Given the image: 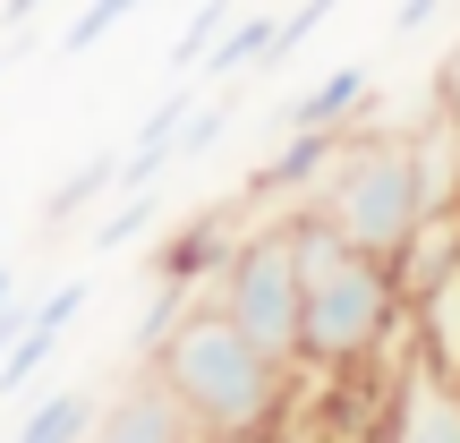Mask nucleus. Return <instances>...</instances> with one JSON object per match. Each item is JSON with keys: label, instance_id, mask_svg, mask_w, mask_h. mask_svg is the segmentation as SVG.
I'll list each match as a JSON object with an SVG mask.
<instances>
[{"label": "nucleus", "instance_id": "obj_4", "mask_svg": "<svg viewBox=\"0 0 460 443\" xmlns=\"http://www.w3.org/2000/svg\"><path fill=\"white\" fill-rule=\"evenodd\" d=\"M205 298H214L264 359L298 367V247H290V214H247L239 247L222 256V273H214Z\"/></svg>", "mask_w": 460, "mask_h": 443}, {"label": "nucleus", "instance_id": "obj_17", "mask_svg": "<svg viewBox=\"0 0 460 443\" xmlns=\"http://www.w3.org/2000/svg\"><path fill=\"white\" fill-rule=\"evenodd\" d=\"M137 9H146V0H85V9L60 26V60H68V51H94L102 34H111V26H128Z\"/></svg>", "mask_w": 460, "mask_h": 443}, {"label": "nucleus", "instance_id": "obj_18", "mask_svg": "<svg viewBox=\"0 0 460 443\" xmlns=\"http://www.w3.org/2000/svg\"><path fill=\"white\" fill-rule=\"evenodd\" d=\"M435 111H444L452 128H460V43H452V60L435 68Z\"/></svg>", "mask_w": 460, "mask_h": 443}, {"label": "nucleus", "instance_id": "obj_22", "mask_svg": "<svg viewBox=\"0 0 460 443\" xmlns=\"http://www.w3.org/2000/svg\"><path fill=\"white\" fill-rule=\"evenodd\" d=\"M0 307H17V264H0Z\"/></svg>", "mask_w": 460, "mask_h": 443}, {"label": "nucleus", "instance_id": "obj_11", "mask_svg": "<svg viewBox=\"0 0 460 443\" xmlns=\"http://www.w3.org/2000/svg\"><path fill=\"white\" fill-rule=\"evenodd\" d=\"M273 26H281V17H264V9L230 17V26H222V43L205 51L197 68H205V77H214V85H239L247 68H273Z\"/></svg>", "mask_w": 460, "mask_h": 443}, {"label": "nucleus", "instance_id": "obj_16", "mask_svg": "<svg viewBox=\"0 0 460 443\" xmlns=\"http://www.w3.org/2000/svg\"><path fill=\"white\" fill-rule=\"evenodd\" d=\"M188 307H197V290H171V281H154L146 315H137V341H128V350H137V367H146L154 350H163L171 332H180V315H188Z\"/></svg>", "mask_w": 460, "mask_h": 443}, {"label": "nucleus", "instance_id": "obj_8", "mask_svg": "<svg viewBox=\"0 0 460 443\" xmlns=\"http://www.w3.org/2000/svg\"><path fill=\"white\" fill-rule=\"evenodd\" d=\"M332 146H341V128H281V146L264 154V171L239 188L247 214H290V205L315 197V180H324Z\"/></svg>", "mask_w": 460, "mask_h": 443}, {"label": "nucleus", "instance_id": "obj_10", "mask_svg": "<svg viewBox=\"0 0 460 443\" xmlns=\"http://www.w3.org/2000/svg\"><path fill=\"white\" fill-rule=\"evenodd\" d=\"M367 102H376V68L341 60V68H324V77L281 111V128H349V120H367Z\"/></svg>", "mask_w": 460, "mask_h": 443}, {"label": "nucleus", "instance_id": "obj_2", "mask_svg": "<svg viewBox=\"0 0 460 443\" xmlns=\"http://www.w3.org/2000/svg\"><path fill=\"white\" fill-rule=\"evenodd\" d=\"M146 367L171 384V401L197 418L205 443H222V435H273L281 410H290V376H298V367L264 359L214 298H197V307L180 315V332H171Z\"/></svg>", "mask_w": 460, "mask_h": 443}, {"label": "nucleus", "instance_id": "obj_23", "mask_svg": "<svg viewBox=\"0 0 460 443\" xmlns=\"http://www.w3.org/2000/svg\"><path fill=\"white\" fill-rule=\"evenodd\" d=\"M222 443H273V435H222Z\"/></svg>", "mask_w": 460, "mask_h": 443}, {"label": "nucleus", "instance_id": "obj_13", "mask_svg": "<svg viewBox=\"0 0 460 443\" xmlns=\"http://www.w3.org/2000/svg\"><path fill=\"white\" fill-rule=\"evenodd\" d=\"M94 401H102V393H43V410L17 418L9 443H85V427H94Z\"/></svg>", "mask_w": 460, "mask_h": 443}, {"label": "nucleus", "instance_id": "obj_20", "mask_svg": "<svg viewBox=\"0 0 460 443\" xmlns=\"http://www.w3.org/2000/svg\"><path fill=\"white\" fill-rule=\"evenodd\" d=\"M34 9H51V0H0V17H9V26H26Z\"/></svg>", "mask_w": 460, "mask_h": 443}, {"label": "nucleus", "instance_id": "obj_6", "mask_svg": "<svg viewBox=\"0 0 460 443\" xmlns=\"http://www.w3.org/2000/svg\"><path fill=\"white\" fill-rule=\"evenodd\" d=\"M85 443H205V435H197V418L171 401V384L154 376V367H137L111 401H94Z\"/></svg>", "mask_w": 460, "mask_h": 443}, {"label": "nucleus", "instance_id": "obj_19", "mask_svg": "<svg viewBox=\"0 0 460 443\" xmlns=\"http://www.w3.org/2000/svg\"><path fill=\"white\" fill-rule=\"evenodd\" d=\"M435 9H444V0H401V17H393V34H418V26H435Z\"/></svg>", "mask_w": 460, "mask_h": 443}, {"label": "nucleus", "instance_id": "obj_7", "mask_svg": "<svg viewBox=\"0 0 460 443\" xmlns=\"http://www.w3.org/2000/svg\"><path fill=\"white\" fill-rule=\"evenodd\" d=\"M239 230H247V205L230 197V205H205V214H188L180 230H163V247H154V264L146 273L154 281H171V290H214V273H222V256L239 247Z\"/></svg>", "mask_w": 460, "mask_h": 443}, {"label": "nucleus", "instance_id": "obj_5", "mask_svg": "<svg viewBox=\"0 0 460 443\" xmlns=\"http://www.w3.org/2000/svg\"><path fill=\"white\" fill-rule=\"evenodd\" d=\"M376 443H460V376H452V367H435L418 341L401 350V367H393Z\"/></svg>", "mask_w": 460, "mask_h": 443}, {"label": "nucleus", "instance_id": "obj_21", "mask_svg": "<svg viewBox=\"0 0 460 443\" xmlns=\"http://www.w3.org/2000/svg\"><path fill=\"white\" fill-rule=\"evenodd\" d=\"M17 332H26V307H0V350H9Z\"/></svg>", "mask_w": 460, "mask_h": 443}, {"label": "nucleus", "instance_id": "obj_14", "mask_svg": "<svg viewBox=\"0 0 460 443\" xmlns=\"http://www.w3.org/2000/svg\"><path fill=\"white\" fill-rule=\"evenodd\" d=\"M154 222H163V188H128V197L94 222V247H102V256H111V247H137Z\"/></svg>", "mask_w": 460, "mask_h": 443}, {"label": "nucleus", "instance_id": "obj_1", "mask_svg": "<svg viewBox=\"0 0 460 443\" xmlns=\"http://www.w3.org/2000/svg\"><path fill=\"white\" fill-rule=\"evenodd\" d=\"M290 247H298V367H349L384 359L410 324V290L384 256H358L332 222H315L307 205H290Z\"/></svg>", "mask_w": 460, "mask_h": 443}, {"label": "nucleus", "instance_id": "obj_15", "mask_svg": "<svg viewBox=\"0 0 460 443\" xmlns=\"http://www.w3.org/2000/svg\"><path fill=\"white\" fill-rule=\"evenodd\" d=\"M230 17H239V0H205V9L188 17L180 34H171V51H163V60H171V77H188V68H197L205 51L222 43V26H230Z\"/></svg>", "mask_w": 460, "mask_h": 443}, {"label": "nucleus", "instance_id": "obj_3", "mask_svg": "<svg viewBox=\"0 0 460 443\" xmlns=\"http://www.w3.org/2000/svg\"><path fill=\"white\" fill-rule=\"evenodd\" d=\"M315 222H332L358 256H384L401 264L410 239L427 230V180H418V137L410 128H376V120H349L341 146H332L324 180L307 197Z\"/></svg>", "mask_w": 460, "mask_h": 443}, {"label": "nucleus", "instance_id": "obj_9", "mask_svg": "<svg viewBox=\"0 0 460 443\" xmlns=\"http://www.w3.org/2000/svg\"><path fill=\"white\" fill-rule=\"evenodd\" d=\"M188 111H197V94H163L146 120H137V137L119 146V188H163V171H180V128H188Z\"/></svg>", "mask_w": 460, "mask_h": 443}, {"label": "nucleus", "instance_id": "obj_12", "mask_svg": "<svg viewBox=\"0 0 460 443\" xmlns=\"http://www.w3.org/2000/svg\"><path fill=\"white\" fill-rule=\"evenodd\" d=\"M111 188H119V154H111V146H94V154H85V163L68 171L60 188H51V205H43V230H68V222L85 214V205H102V197H111Z\"/></svg>", "mask_w": 460, "mask_h": 443}]
</instances>
